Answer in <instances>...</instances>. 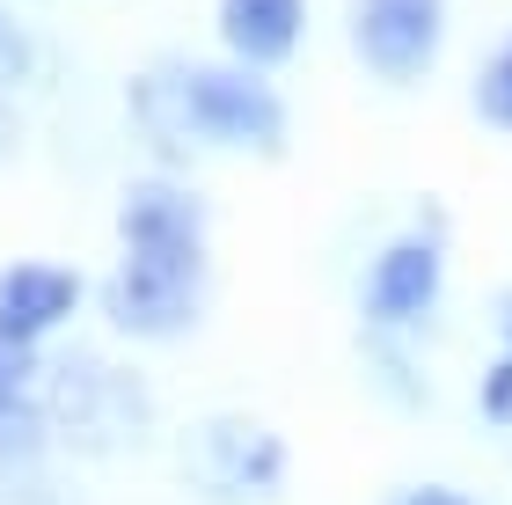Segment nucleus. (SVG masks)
<instances>
[{"label":"nucleus","instance_id":"nucleus-1","mask_svg":"<svg viewBox=\"0 0 512 505\" xmlns=\"http://www.w3.org/2000/svg\"><path fill=\"white\" fill-rule=\"evenodd\" d=\"M44 425H52L59 447L88 454V462H110V454H132L147 447L154 432V388L132 374L125 359H103V352H66L44 366Z\"/></svg>","mask_w":512,"mask_h":505},{"label":"nucleus","instance_id":"nucleus-2","mask_svg":"<svg viewBox=\"0 0 512 505\" xmlns=\"http://www.w3.org/2000/svg\"><path fill=\"white\" fill-rule=\"evenodd\" d=\"M183 125H191L198 154H249V162H271L293 140V110L278 96V81L235 59L183 66Z\"/></svg>","mask_w":512,"mask_h":505},{"label":"nucleus","instance_id":"nucleus-3","mask_svg":"<svg viewBox=\"0 0 512 505\" xmlns=\"http://www.w3.org/2000/svg\"><path fill=\"white\" fill-rule=\"evenodd\" d=\"M176 469L205 505H271L293 476V447L278 425L249 418V410H205L183 425Z\"/></svg>","mask_w":512,"mask_h":505},{"label":"nucleus","instance_id":"nucleus-4","mask_svg":"<svg viewBox=\"0 0 512 505\" xmlns=\"http://www.w3.org/2000/svg\"><path fill=\"white\" fill-rule=\"evenodd\" d=\"M439 293H447V220L425 205V220L395 227L374 257H366V271H359V323L388 330V337H417L439 315Z\"/></svg>","mask_w":512,"mask_h":505},{"label":"nucleus","instance_id":"nucleus-5","mask_svg":"<svg viewBox=\"0 0 512 505\" xmlns=\"http://www.w3.org/2000/svg\"><path fill=\"white\" fill-rule=\"evenodd\" d=\"M344 44L374 88H425L447 52V0H352Z\"/></svg>","mask_w":512,"mask_h":505},{"label":"nucleus","instance_id":"nucleus-6","mask_svg":"<svg viewBox=\"0 0 512 505\" xmlns=\"http://www.w3.org/2000/svg\"><path fill=\"white\" fill-rule=\"evenodd\" d=\"M205 198L191 191L183 176L154 169L139 176L132 191L118 198V242L132 264H161V271H198L213 279V257H205Z\"/></svg>","mask_w":512,"mask_h":505},{"label":"nucleus","instance_id":"nucleus-7","mask_svg":"<svg viewBox=\"0 0 512 505\" xmlns=\"http://www.w3.org/2000/svg\"><path fill=\"white\" fill-rule=\"evenodd\" d=\"M205 293L213 279L198 271H161V264H132L118 257V271L103 279V323L118 337H139V344H169V337H191L205 323Z\"/></svg>","mask_w":512,"mask_h":505},{"label":"nucleus","instance_id":"nucleus-8","mask_svg":"<svg viewBox=\"0 0 512 505\" xmlns=\"http://www.w3.org/2000/svg\"><path fill=\"white\" fill-rule=\"evenodd\" d=\"M315 0H213V37L235 66L256 74H286L308 44Z\"/></svg>","mask_w":512,"mask_h":505},{"label":"nucleus","instance_id":"nucleus-9","mask_svg":"<svg viewBox=\"0 0 512 505\" xmlns=\"http://www.w3.org/2000/svg\"><path fill=\"white\" fill-rule=\"evenodd\" d=\"M81 271L59 264V257H22L0 271V330L22 337V344H44L59 337L66 323L81 315Z\"/></svg>","mask_w":512,"mask_h":505},{"label":"nucleus","instance_id":"nucleus-10","mask_svg":"<svg viewBox=\"0 0 512 505\" xmlns=\"http://www.w3.org/2000/svg\"><path fill=\"white\" fill-rule=\"evenodd\" d=\"M183 52H161L154 66H139L132 88H125V110H132V132H139V147L154 154L169 176H183L198 162V147H191V125H183Z\"/></svg>","mask_w":512,"mask_h":505},{"label":"nucleus","instance_id":"nucleus-11","mask_svg":"<svg viewBox=\"0 0 512 505\" xmlns=\"http://www.w3.org/2000/svg\"><path fill=\"white\" fill-rule=\"evenodd\" d=\"M359 374L366 388L395 410V418H425V403H432V374H425V359H417V344L410 337H388V330H359Z\"/></svg>","mask_w":512,"mask_h":505},{"label":"nucleus","instance_id":"nucleus-12","mask_svg":"<svg viewBox=\"0 0 512 505\" xmlns=\"http://www.w3.org/2000/svg\"><path fill=\"white\" fill-rule=\"evenodd\" d=\"M469 110L483 132H498V140H512V30L483 52L476 81H469Z\"/></svg>","mask_w":512,"mask_h":505},{"label":"nucleus","instance_id":"nucleus-13","mask_svg":"<svg viewBox=\"0 0 512 505\" xmlns=\"http://www.w3.org/2000/svg\"><path fill=\"white\" fill-rule=\"evenodd\" d=\"M476 410H483L491 432H512V352L505 344H498V359L483 366V381H476Z\"/></svg>","mask_w":512,"mask_h":505},{"label":"nucleus","instance_id":"nucleus-14","mask_svg":"<svg viewBox=\"0 0 512 505\" xmlns=\"http://www.w3.org/2000/svg\"><path fill=\"white\" fill-rule=\"evenodd\" d=\"M37 374H44V352L0 330V403L8 396H37Z\"/></svg>","mask_w":512,"mask_h":505},{"label":"nucleus","instance_id":"nucleus-15","mask_svg":"<svg viewBox=\"0 0 512 505\" xmlns=\"http://www.w3.org/2000/svg\"><path fill=\"white\" fill-rule=\"evenodd\" d=\"M30 66H37V44H30V30L15 22V8L0 0V88H15Z\"/></svg>","mask_w":512,"mask_h":505},{"label":"nucleus","instance_id":"nucleus-16","mask_svg":"<svg viewBox=\"0 0 512 505\" xmlns=\"http://www.w3.org/2000/svg\"><path fill=\"white\" fill-rule=\"evenodd\" d=\"M381 505H483L469 484H439V476H417V484H395Z\"/></svg>","mask_w":512,"mask_h":505},{"label":"nucleus","instance_id":"nucleus-17","mask_svg":"<svg viewBox=\"0 0 512 505\" xmlns=\"http://www.w3.org/2000/svg\"><path fill=\"white\" fill-rule=\"evenodd\" d=\"M0 505H66V491L44 484L37 469H22V476H0Z\"/></svg>","mask_w":512,"mask_h":505},{"label":"nucleus","instance_id":"nucleus-18","mask_svg":"<svg viewBox=\"0 0 512 505\" xmlns=\"http://www.w3.org/2000/svg\"><path fill=\"white\" fill-rule=\"evenodd\" d=\"M15 147H22V118H15V103H8V88H0V169L15 162Z\"/></svg>","mask_w":512,"mask_h":505},{"label":"nucleus","instance_id":"nucleus-19","mask_svg":"<svg viewBox=\"0 0 512 505\" xmlns=\"http://www.w3.org/2000/svg\"><path fill=\"white\" fill-rule=\"evenodd\" d=\"M498 344H505V352H512V286L498 293Z\"/></svg>","mask_w":512,"mask_h":505}]
</instances>
